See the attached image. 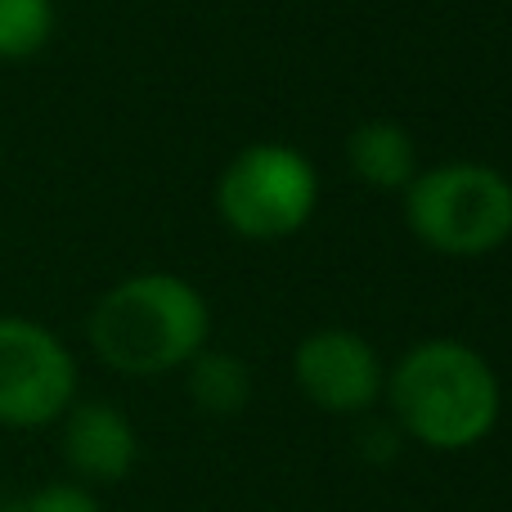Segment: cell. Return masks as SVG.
<instances>
[{
	"instance_id": "6da1fadb",
	"label": "cell",
	"mask_w": 512,
	"mask_h": 512,
	"mask_svg": "<svg viewBox=\"0 0 512 512\" xmlns=\"http://www.w3.org/2000/svg\"><path fill=\"white\" fill-rule=\"evenodd\" d=\"M382 396L400 436L436 454H463L481 445L504 409L490 360L459 337H427L409 346L396 369H387Z\"/></svg>"
},
{
	"instance_id": "7a4b0ae2",
	"label": "cell",
	"mask_w": 512,
	"mask_h": 512,
	"mask_svg": "<svg viewBox=\"0 0 512 512\" xmlns=\"http://www.w3.org/2000/svg\"><path fill=\"white\" fill-rule=\"evenodd\" d=\"M90 351L126 378H158L194 360L212 337V310L189 279L144 270L113 283L86 319Z\"/></svg>"
},
{
	"instance_id": "3957f363",
	"label": "cell",
	"mask_w": 512,
	"mask_h": 512,
	"mask_svg": "<svg viewBox=\"0 0 512 512\" xmlns=\"http://www.w3.org/2000/svg\"><path fill=\"white\" fill-rule=\"evenodd\" d=\"M405 221L441 256H490L512 239V180L486 162H445L405 185Z\"/></svg>"
},
{
	"instance_id": "277c9868",
	"label": "cell",
	"mask_w": 512,
	"mask_h": 512,
	"mask_svg": "<svg viewBox=\"0 0 512 512\" xmlns=\"http://www.w3.org/2000/svg\"><path fill=\"white\" fill-rule=\"evenodd\" d=\"M319 203V176L288 144H248L216 185V212L234 234L274 243L306 230Z\"/></svg>"
},
{
	"instance_id": "5b68a950",
	"label": "cell",
	"mask_w": 512,
	"mask_h": 512,
	"mask_svg": "<svg viewBox=\"0 0 512 512\" xmlns=\"http://www.w3.org/2000/svg\"><path fill=\"white\" fill-rule=\"evenodd\" d=\"M77 400V360L54 328L0 315V427L41 432Z\"/></svg>"
},
{
	"instance_id": "8992f818",
	"label": "cell",
	"mask_w": 512,
	"mask_h": 512,
	"mask_svg": "<svg viewBox=\"0 0 512 512\" xmlns=\"http://www.w3.org/2000/svg\"><path fill=\"white\" fill-rule=\"evenodd\" d=\"M292 382L324 414L364 418L382 400L387 364L369 337L351 328H315L292 351Z\"/></svg>"
},
{
	"instance_id": "52a82bcc",
	"label": "cell",
	"mask_w": 512,
	"mask_h": 512,
	"mask_svg": "<svg viewBox=\"0 0 512 512\" xmlns=\"http://www.w3.org/2000/svg\"><path fill=\"white\" fill-rule=\"evenodd\" d=\"M59 454L81 486H117L140 463L135 423L113 400H72L59 418Z\"/></svg>"
},
{
	"instance_id": "ba28073f",
	"label": "cell",
	"mask_w": 512,
	"mask_h": 512,
	"mask_svg": "<svg viewBox=\"0 0 512 512\" xmlns=\"http://www.w3.org/2000/svg\"><path fill=\"white\" fill-rule=\"evenodd\" d=\"M346 158H351L360 185L369 189H405L418 176V153L409 131L400 122H382V117L355 126L346 140Z\"/></svg>"
},
{
	"instance_id": "9c48e42d",
	"label": "cell",
	"mask_w": 512,
	"mask_h": 512,
	"mask_svg": "<svg viewBox=\"0 0 512 512\" xmlns=\"http://www.w3.org/2000/svg\"><path fill=\"white\" fill-rule=\"evenodd\" d=\"M185 391L203 414L212 418H234L248 409L252 400V373L239 355L230 351H198L194 360L185 364Z\"/></svg>"
},
{
	"instance_id": "30bf717a",
	"label": "cell",
	"mask_w": 512,
	"mask_h": 512,
	"mask_svg": "<svg viewBox=\"0 0 512 512\" xmlns=\"http://www.w3.org/2000/svg\"><path fill=\"white\" fill-rule=\"evenodd\" d=\"M54 36V0H0V63L41 54Z\"/></svg>"
},
{
	"instance_id": "8fae6325",
	"label": "cell",
	"mask_w": 512,
	"mask_h": 512,
	"mask_svg": "<svg viewBox=\"0 0 512 512\" xmlns=\"http://www.w3.org/2000/svg\"><path fill=\"white\" fill-rule=\"evenodd\" d=\"M23 512H104L95 499V490L81 481H50V486L32 490L27 499H18Z\"/></svg>"
},
{
	"instance_id": "7c38bea8",
	"label": "cell",
	"mask_w": 512,
	"mask_h": 512,
	"mask_svg": "<svg viewBox=\"0 0 512 512\" xmlns=\"http://www.w3.org/2000/svg\"><path fill=\"white\" fill-rule=\"evenodd\" d=\"M400 427L396 423H364L360 427V445H364V459H378V463H387V459H396L400 454Z\"/></svg>"
},
{
	"instance_id": "4fadbf2b",
	"label": "cell",
	"mask_w": 512,
	"mask_h": 512,
	"mask_svg": "<svg viewBox=\"0 0 512 512\" xmlns=\"http://www.w3.org/2000/svg\"><path fill=\"white\" fill-rule=\"evenodd\" d=\"M0 512H23V508H18V499H14V504H0Z\"/></svg>"
}]
</instances>
